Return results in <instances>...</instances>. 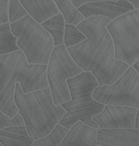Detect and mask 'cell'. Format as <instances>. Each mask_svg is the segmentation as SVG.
Instances as JSON below:
<instances>
[{
    "instance_id": "cell-1",
    "label": "cell",
    "mask_w": 139,
    "mask_h": 146,
    "mask_svg": "<svg viewBox=\"0 0 139 146\" xmlns=\"http://www.w3.org/2000/svg\"><path fill=\"white\" fill-rule=\"evenodd\" d=\"M112 21L102 16L86 19L77 27L87 39L67 48L75 63L84 72H91L99 86L113 85L130 66L115 58V44L107 26Z\"/></svg>"
},
{
    "instance_id": "cell-2",
    "label": "cell",
    "mask_w": 139,
    "mask_h": 146,
    "mask_svg": "<svg viewBox=\"0 0 139 146\" xmlns=\"http://www.w3.org/2000/svg\"><path fill=\"white\" fill-rule=\"evenodd\" d=\"M48 64H30L21 50L0 55V110L12 118L18 113L15 103L16 86L24 93L50 88Z\"/></svg>"
},
{
    "instance_id": "cell-3",
    "label": "cell",
    "mask_w": 139,
    "mask_h": 146,
    "mask_svg": "<svg viewBox=\"0 0 139 146\" xmlns=\"http://www.w3.org/2000/svg\"><path fill=\"white\" fill-rule=\"evenodd\" d=\"M14 100L28 133L35 140L51 133L67 113L62 105H55L50 88L25 94L17 83Z\"/></svg>"
},
{
    "instance_id": "cell-4",
    "label": "cell",
    "mask_w": 139,
    "mask_h": 146,
    "mask_svg": "<svg viewBox=\"0 0 139 146\" xmlns=\"http://www.w3.org/2000/svg\"><path fill=\"white\" fill-rule=\"evenodd\" d=\"M71 100L64 102L62 106L67 113L59 121V124L70 128L81 120L94 128L99 125L92 117L102 112L105 105L93 98L94 90L99 86L96 78L91 72H83L79 75L67 80Z\"/></svg>"
},
{
    "instance_id": "cell-5",
    "label": "cell",
    "mask_w": 139,
    "mask_h": 146,
    "mask_svg": "<svg viewBox=\"0 0 139 146\" xmlns=\"http://www.w3.org/2000/svg\"><path fill=\"white\" fill-rule=\"evenodd\" d=\"M12 34L18 38L17 45L30 64H48L54 48L52 36L40 23L27 15L10 23Z\"/></svg>"
},
{
    "instance_id": "cell-6",
    "label": "cell",
    "mask_w": 139,
    "mask_h": 146,
    "mask_svg": "<svg viewBox=\"0 0 139 146\" xmlns=\"http://www.w3.org/2000/svg\"><path fill=\"white\" fill-rule=\"evenodd\" d=\"M83 72L65 44L54 46L48 64L47 78L55 105L71 100L67 80Z\"/></svg>"
},
{
    "instance_id": "cell-7",
    "label": "cell",
    "mask_w": 139,
    "mask_h": 146,
    "mask_svg": "<svg viewBox=\"0 0 139 146\" xmlns=\"http://www.w3.org/2000/svg\"><path fill=\"white\" fill-rule=\"evenodd\" d=\"M115 44V58L131 66L139 61V9L112 21L107 26Z\"/></svg>"
},
{
    "instance_id": "cell-8",
    "label": "cell",
    "mask_w": 139,
    "mask_h": 146,
    "mask_svg": "<svg viewBox=\"0 0 139 146\" xmlns=\"http://www.w3.org/2000/svg\"><path fill=\"white\" fill-rule=\"evenodd\" d=\"M92 97L105 105L128 106L139 109V73L131 66L113 85L97 87Z\"/></svg>"
},
{
    "instance_id": "cell-9",
    "label": "cell",
    "mask_w": 139,
    "mask_h": 146,
    "mask_svg": "<svg viewBox=\"0 0 139 146\" xmlns=\"http://www.w3.org/2000/svg\"><path fill=\"white\" fill-rule=\"evenodd\" d=\"M138 111L128 106L106 105L104 110L92 119L99 125V129L135 128Z\"/></svg>"
},
{
    "instance_id": "cell-10",
    "label": "cell",
    "mask_w": 139,
    "mask_h": 146,
    "mask_svg": "<svg viewBox=\"0 0 139 146\" xmlns=\"http://www.w3.org/2000/svg\"><path fill=\"white\" fill-rule=\"evenodd\" d=\"M136 8L128 0L99 1L86 3L77 8L86 19L94 16H102L114 21Z\"/></svg>"
},
{
    "instance_id": "cell-11",
    "label": "cell",
    "mask_w": 139,
    "mask_h": 146,
    "mask_svg": "<svg viewBox=\"0 0 139 146\" xmlns=\"http://www.w3.org/2000/svg\"><path fill=\"white\" fill-rule=\"evenodd\" d=\"M96 146H139V128L99 129Z\"/></svg>"
},
{
    "instance_id": "cell-12",
    "label": "cell",
    "mask_w": 139,
    "mask_h": 146,
    "mask_svg": "<svg viewBox=\"0 0 139 146\" xmlns=\"http://www.w3.org/2000/svg\"><path fill=\"white\" fill-rule=\"evenodd\" d=\"M98 130V128L78 121L69 129L60 146H96Z\"/></svg>"
},
{
    "instance_id": "cell-13",
    "label": "cell",
    "mask_w": 139,
    "mask_h": 146,
    "mask_svg": "<svg viewBox=\"0 0 139 146\" xmlns=\"http://www.w3.org/2000/svg\"><path fill=\"white\" fill-rule=\"evenodd\" d=\"M29 15L41 24L60 13L54 0H20Z\"/></svg>"
},
{
    "instance_id": "cell-14",
    "label": "cell",
    "mask_w": 139,
    "mask_h": 146,
    "mask_svg": "<svg viewBox=\"0 0 139 146\" xmlns=\"http://www.w3.org/2000/svg\"><path fill=\"white\" fill-rule=\"evenodd\" d=\"M35 141L29 135L25 125L0 130V142L3 146H31Z\"/></svg>"
},
{
    "instance_id": "cell-15",
    "label": "cell",
    "mask_w": 139,
    "mask_h": 146,
    "mask_svg": "<svg viewBox=\"0 0 139 146\" xmlns=\"http://www.w3.org/2000/svg\"><path fill=\"white\" fill-rule=\"evenodd\" d=\"M65 19L60 13L41 24L52 36L54 46L65 44Z\"/></svg>"
},
{
    "instance_id": "cell-16",
    "label": "cell",
    "mask_w": 139,
    "mask_h": 146,
    "mask_svg": "<svg viewBox=\"0 0 139 146\" xmlns=\"http://www.w3.org/2000/svg\"><path fill=\"white\" fill-rule=\"evenodd\" d=\"M18 39L12 32L10 23L0 25V55L20 50L17 45Z\"/></svg>"
},
{
    "instance_id": "cell-17",
    "label": "cell",
    "mask_w": 139,
    "mask_h": 146,
    "mask_svg": "<svg viewBox=\"0 0 139 146\" xmlns=\"http://www.w3.org/2000/svg\"><path fill=\"white\" fill-rule=\"evenodd\" d=\"M60 13L63 15L65 23L77 26L86 18L73 6L71 0H54Z\"/></svg>"
},
{
    "instance_id": "cell-18",
    "label": "cell",
    "mask_w": 139,
    "mask_h": 146,
    "mask_svg": "<svg viewBox=\"0 0 139 146\" xmlns=\"http://www.w3.org/2000/svg\"><path fill=\"white\" fill-rule=\"evenodd\" d=\"M69 131V128L58 123L51 133L43 138L35 140L33 146H60L62 141Z\"/></svg>"
},
{
    "instance_id": "cell-19",
    "label": "cell",
    "mask_w": 139,
    "mask_h": 146,
    "mask_svg": "<svg viewBox=\"0 0 139 146\" xmlns=\"http://www.w3.org/2000/svg\"><path fill=\"white\" fill-rule=\"evenodd\" d=\"M87 39V36L73 24H65V45L68 48L82 42Z\"/></svg>"
},
{
    "instance_id": "cell-20",
    "label": "cell",
    "mask_w": 139,
    "mask_h": 146,
    "mask_svg": "<svg viewBox=\"0 0 139 146\" xmlns=\"http://www.w3.org/2000/svg\"><path fill=\"white\" fill-rule=\"evenodd\" d=\"M29 15L28 12L22 6L20 0L9 1V19L10 23L20 20Z\"/></svg>"
},
{
    "instance_id": "cell-21",
    "label": "cell",
    "mask_w": 139,
    "mask_h": 146,
    "mask_svg": "<svg viewBox=\"0 0 139 146\" xmlns=\"http://www.w3.org/2000/svg\"><path fill=\"white\" fill-rule=\"evenodd\" d=\"M25 123L20 114L17 113L14 117L11 118L0 110V130L10 126H25Z\"/></svg>"
},
{
    "instance_id": "cell-22",
    "label": "cell",
    "mask_w": 139,
    "mask_h": 146,
    "mask_svg": "<svg viewBox=\"0 0 139 146\" xmlns=\"http://www.w3.org/2000/svg\"><path fill=\"white\" fill-rule=\"evenodd\" d=\"M9 1L0 0V25L10 23Z\"/></svg>"
},
{
    "instance_id": "cell-23",
    "label": "cell",
    "mask_w": 139,
    "mask_h": 146,
    "mask_svg": "<svg viewBox=\"0 0 139 146\" xmlns=\"http://www.w3.org/2000/svg\"><path fill=\"white\" fill-rule=\"evenodd\" d=\"M73 6L76 8H79V7L83 6V5L86 4V3H90V2H95V1H105V0H71ZM109 1H118V0H109Z\"/></svg>"
},
{
    "instance_id": "cell-24",
    "label": "cell",
    "mask_w": 139,
    "mask_h": 146,
    "mask_svg": "<svg viewBox=\"0 0 139 146\" xmlns=\"http://www.w3.org/2000/svg\"><path fill=\"white\" fill-rule=\"evenodd\" d=\"M128 1L132 3L136 9H139V0H128Z\"/></svg>"
},
{
    "instance_id": "cell-25",
    "label": "cell",
    "mask_w": 139,
    "mask_h": 146,
    "mask_svg": "<svg viewBox=\"0 0 139 146\" xmlns=\"http://www.w3.org/2000/svg\"><path fill=\"white\" fill-rule=\"evenodd\" d=\"M135 128H139V109L137 113V115L136 118V124H135Z\"/></svg>"
},
{
    "instance_id": "cell-26",
    "label": "cell",
    "mask_w": 139,
    "mask_h": 146,
    "mask_svg": "<svg viewBox=\"0 0 139 146\" xmlns=\"http://www.w3.org/2000/svg\"><path fill=\"white\" fill-rule=\"evenodd\" d=\"M133 66L136 68V70L138 71V72L139 73V61L138 62H137L136 63H135L134 64Z\"/></svg>"
},
{
    "instance_id": "cell-27",
    "label": "cell",
    "mask_w": 139,
    "mask_h": 146,
    "mask_svg": "<svg viewBox=\"0 0 139 146\" xmlns=\"http://www.w3.org/2000/svg\"><path fill=\"white\" fill-rule=\"evenodd\" d=\"M2 145H2V143H1V142H0V146H2Z\"/></svg>"
}]
</instances>
